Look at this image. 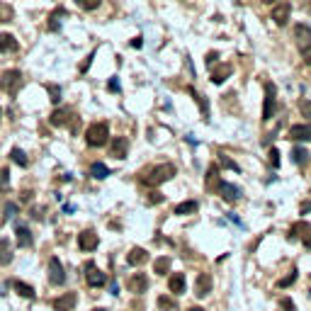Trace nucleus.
Returning <instances> with one entry per match:
<instances>
[{
	"label": "nucleus",
	"mask_w": 311,
	"mask_h": 311,
	"mask_svg": "<svg viewBox=\"0 0 311 311\" xmlns=\"http://www.w3.org/2000/svg\"><path fill=\"white\" fill-rule=\"evenodd\" d=\"M173 175H175V166H173V163H161V166L151 168V170L144 175V183L148 187H158L161 183L170 180Z\"/></svg>",
	"instance_id": "f257e3e1"
},
{
	"label": "nucleus",
	"mask_w": 311,
	"mask_h": 311,
	"mask_svg": "<svg viewBox=\"0 0 311 311\" xmlns=\"http://www.w3.org/2000/svg\"><path fill=\"white\" fill-rule=\"evenodd\" d=\"M107 136H110V126L105 124V122H95V124L88 126V131H85V141H88V146H93V148L105 146V144H107Z\"/></svg>",
	"instance_id": "f03ea898"
},
{
	"label": "nucleus",
	"mask_w": 311,
	"mask_h": 311,
	"mask_svg": "<svg viewBox=\"0 0 311 311\" xmlns=\"http://www.w3.org/2000/svg\"><path fill=\"white\" fill-rule=\"evenodd\" d=\"M0 85L7 90V95H15V93L22 88V73H20V71H15V68H12V71H5V73H2Z\"/></svg>",
	"instance_id": "7ed1b4c3"
},
{
	"label": "nucleus",
	"mask_w": 311,
	"mask_h": 311,
	"mask_svg": "<svg viewBox=\"0 0 311 311\" xmlns=\"http://www.w3.org/2000/svg\"><path fill=\"white\" fill-rule=\"evenodd\" d=\"M275 110H277V100H275V85H272V83H265V105H263V122L272 120V117H275Z\"/></svg>",
	"instance_id": "20e7f679"
},
{
	"label": "nucleus",
	"mask_w": 311,
	"mask_h": 311,
	"mask_svg": "<svg viewBox=\"0 0 311 311\" xmlns=\"http://www.w3.org/2000/svg\"><path fill=\"white\" fill-rule=\"evenodd\" d=\"M85 282H88V287H95L97 289V287H105L107 285V275L100 272L95 263H88L85 265Z\"/></svg>",
	"instance_id": "39448f33"
},
{
	"label": "nucleus",
	"mask_w": 311,
	"mask_h": 311,
	"mask_svg": "<svg viewBox=\"0 0 311 311\" xmlns=\"http://www.w3.org/2000/svg\"><path fill=\"white\" fill-rule=\"evenodd\" d=\"M49 282L51 285H63L66 282V270H63V265H61V260L54 255V258H49Z\"/></svg>",
	"instance_id": "423d86ee"
},
{
	"label": "nucleus",
	"mask_w": 311,
	"mask_h": 311,
	"mask_svg": "<svg viewBox=\"0 0 311 311\" xmlns=\"http://www.w3.org/2000/svg\"><path fill=\"white\" fill-rule=\"evenodd\" d=\"M97 243H100V239H97V234L93 229H85V231L78 234V246H80V250L90 253V250L97 248Z\"/></svg>",
	"instance_id": "0eeeda50"
},
{
	"label": "nucleus",
	"mask_w": 311,
	"mask_h": 311,
	"mask_svg": "<svg viewBox=\"0 0 311 311\" xmlns=\"http://www.w3.org/2000/svg\"><path fill=\"white\" fill-rule=\"evenodd\" d=\"M289 15H292V5H289L287 0H282V2H277V5L272 7V20H275V24H287V22H289Z\"/></svg>",
	"instance_id": "6e6552de"
},
{
	"label": "nucleus",
	"mask_w": 311,
	"mask_h": 311,
	"mask_svg": "<svg viewBox=\"0 0 311 311\" xmlns=\"http://www.w3.org/2000/svg\"><path fill=\"white\" fill-rule=\"evenodd\" d=\"M126 287H129V292H134V294H144V292L148 289V280H146L144 272H136V275H131V277L126 280Z\"/></svg>",
	"instance_id": "1a4fd4ad"
},
{
	"label": "nucleus",
	"mask_w": 311,
	"mask_h": 311,
	"mask_svg": "<svg viewBox=\"0 0 311 311\" xmlns=\"http://www.w3.org/2000/svg\"><path fill=\"white\" fill-rule=\"evenodd\" d=\"M75 302H78L75 292H66V294L56 297V299L51 302V307H54V311H71L75 307Z\"/></svg>",
	"instance_id": "9d476101"
},
{
	"label": "nucleus",
	"mask_w": 311,
	"mask_h": 311,
	"mask_svg": "<svg viewBox=\"0 0 311 311\" xmlns=\"http://www.w3.org/2000/svg\"><path fill=\"white\" fill-rule=\"evenodd\" d=\"M168 289L173 292V294H185L187 289V280L183 272H173L170 277H168Z\"/></svg>",
	"instance_id": "9b49d317"
},
{
	"label": "nucleus",
	"mask_w": 311,
	"mask_h": 311,
	"mask_svg": "<svg viewBox=\"0 0 311 311\" xmlns=\"http://www.w3.org/2000/svg\"><path fill=\"white\" fill-rule=\"evenodd\" d=\"M126 151H129V141H126L124 136H115V139L110 141V156H115V158H124Z\"/></svg>",
	"instance_id": "f8f14e48"
},
{
	"label": "nucleus",
	"mask_w": 311,
	"mask_h": 311,
	"mask_svg": "<svg viewBox=\"0 0 311 311\" xmlns=\"http://www.w3.org/2000/svg\"><path fill=\"white\" fill-rule=\"evenodd\" d=\"M294 39H297L299 49L311 47V27L309 24H297V27H294Z\"/></svg>",
	"instance_id": "ddd939ff"
},
{
	"label": "nucleus",
	"mask_w": 311,
	"mask_h": 311,
	"mask_svg": "<svg viewBox=\"0 0 311 311\" xmlns=\"http://www.w3.org/2000/svg\"><path fill=\"white\" fill-rule=\"evenodd\" d=\"M219 192H221V197L226 199V202H236V199H241V187L231 185V183H219Z\"/></svg>",
	"instance_id": "4468645a"
},
{
	"label": "nucleus",
	"mask_w": 311,
	"mask_h": 311,
	"mask_svg": "<svg viewBox=\"0 0 311 311\" xmlns=\"http://www.w3.org/2000/svg\"><path fill=\"white\" fill-rule=\"evenodd\" d=\"M289 139H294V141H311V124H294L289 129Z\"/></svg>",
	"instance_id": "2eb2a0df"
},
{
	"label": "nucleus",
	"mask_w": 311,
	"mask_h": 311,
	"mask_svg": "<svg viewBox=\"0 0 311 311\" xmlns=\"http://www.w3.org/2000/svg\"><path fill=\"white\" fill-rule=\"evenodd\" d=\"M15 239H17V246H20V248H29V246L34 243L32 231L24 229V226H17V229H15Z\"/></svg>",
	"instance_id": "dca6fc26"
},
{
	"label": "nucleus",
	"mask_w": 311,
	"mask_h": 311,
	"mask_svg": "<svg viewBox=\"0 0 311 311\" xmlns=\"http://www.w3.org/2000/svg\"><path fill=\"white\" fill-rule=\"evenodd\" d=\"M234 73V66L231 63H226V66H219V68H214L212 71V83H216V85H221L229 75Z\"/></svg>",
	"instance_id": "f3484780"
},
{
	"label": "nucleus",
	"mask_w": 311,
	"mask_h": 311,
	"mask_svg": "<svg viewBox=\"0 0 311 311\" xmlns=\"http://www.w3.org/2000/svg\"><path fill=\"white\" fill-rule=\"evenodd\" d=\"M209 292H212V277L204 272L197 277V297H207Z\"/></svg>",
	"instance_id": "a211bd4d"
},
{
	"label": "nucleus",
	"mask_w": 311,
	"mask_h": 311,
	"mask_svg": "<svg viewBox=\"0 0 311 311\" xmlns=\"http://www.w3.org/2000/svg\"><path fill=\"white\" fill-rule=\"evenodd\" d=\"M146 258H148V253H146L144 248H131V250H129V255H126V263L136 267V265L146 263Z\"/></svg>",
	"instance_id": "6ab92c4d"
},
{
	"label": "nucleus",
	"mask_w": 311,
	"mask_h": 311,
	"mask_svg": "<svg viewBox=\"0 0 311 311\" xmlns=\"http://www.w3.org/2000/svg\"><path fill=\"white\" fill-rule=\"evenodd\" d=\"M17 51V39L12 34H0V54H10Z\"/></svg>",
	"instance_id": "aec40b11"
},
{
	"label": "nucleus",
	"mask_w": 311,
	"mask_h": 311,
	"mask_svg": "<svg viewBox=\"0 0 311 311\" xmlns=\"http://www.w3.org/2000/svg\"><path fill=\"white\" fill-rule=\"evenodd\" d=\"M12 289H15L20 297H24V299H34V289H32V285H24L22 280H15V282H12Z\"/></svg>",
	"instance_id": "412c9836"
},
{
	"label": "nucleus",
	"mask_w": 311,
	"mask_h": 311,
	"mask_svg": "<svg viewBox=\"0 0 311 311\" xmlns=\"http://www.w3.org/2000/svg\"><path fill=\"white\" fill-rule=\"evenodd\" d=\"M71 117H73V112H71V110H56V112L49 117V122H51L54 126H61V124H66Z\"/></svg>",
	"instance_id": "4be33fe9"
},
{
	"label": "nucleus",
	"mask_w": 311,
	"mask_h": 311,
	"mask_svg": "<svg viewBox=\"0 0 311 311\" xmlns=\"http://www.w3.org/2000/svg\"><path fill=\"white\" fill-rule=\"evenodd\" d=\"M292 161H294L297 166H307V163H309V151L302 148V146H294V148H292Z\"/></svg>",
	"instance_id": "5701e85b"
},
{
	"label": "nucleus",
	"mask_w": 311,
	"mask_h": 311,
	"mask_svg": "<svg viewBox=\"0 0 311 311\" xmlns=\"http://www.w3.org/2000/svg\"><path fill=\"white\" fill-rule=\"evenodd\" d=\"M90 175H93V178H97V180H105V178L110 175V168H107L105 163L95 161V163L90 166Z\"/></svg>",
	"instance_id": "b1692460"
},
{
	"label": "nucleus",
	"mask_w": 311,
	"mask_h": 311,
	"mask_svg": "<svg viewBox=\"0 0 311 311\" xmlns=\"http://www.w3.org/2000/svg\"><path fill=\"white\" fill-rule=\"evenodd\" d=\"M63 15H66V10H63V7H56V10H54V15L49 17V24H47L51 32H59V29H61V22H59V17H63Z\"/></svg>",
	"instance_id": "393cba45"
},
{
	"label": "nucleus",
	"mask_w": 311,
	"mask_h": 311,
	"mask_svg": "<svg viewBox=\"0 0 311 311\" xmlns=\"http://www.w3.org/2000/svg\"><path fill=\"white\" fill-rule=\"evenodd\" d=\"M309 231H311V226L307 224V221H302V224H294V226H292V231H289V239H299V236L304 239Z\"/></svg>",
	"instance_id": "a878e982"
},
{
	"label": "nucleus",
	"mask_w": 311,
	"mask_h": 311,
	"mask_svg": "<svg viewBox=\"0 0 311 311\" xmlns=\"http://www.w3.org/2000/svg\"><path fill=\"white\" fill-rule=\"evenodd\" d=\"M12 260V253H10V243L7 239H0V265H7Z\"/></svg>",
	"instance_id": "bb28decb"
},
{
	"label": "nucleus",
	"mask_w": 311,
	"mask_h": 311,
	"mask_svg": "<svg viewBox=\"0 0 311 311\" xmlns=\"http://www.w3.org/2000/svg\"><path fill=\"white\" fill-rule=\"evenodd\" d=\"M187 93H190V95H192V97L197 100V105H199V110H202V115H204V120H209V105H207V100H204V97H199L194 88H187Z\"/></svg>",
	"instance_id": "cd10ccee"
},
{
	"label": "nucleus",
	"mask_w": 311,
	"mask_h": 311,
	"mask_svg": "<svg viewBox=\"0 0 311 311\" xmlns=\"http://www.w3.org/2000/svg\"><path fill=\"white\" fill-rule=\"evenodd\" d=\"M168 270H170V258L163 255V258H158V260L153 263V272H156V275H166Z\"/></svg>",
	"instance_id": "c85d7f7f"
},
{
	"label": "nucleus",
	"mask_w": 311,
	"mask_h": 311,
	"mask_svg": "<svg viewBox=\"0 0 311 311\" xmlns=\"http://www.w3.org/2000/svg\"><path fill=\"white\" fill-rule=\"evenodd\" d=\"M197 207H199V204L190 199V202H183V204H178V207H175V214H178V216H185V214H192V212H197Z\"/></svg>",
	"instance_id": "c756f323"
},
{
	"label": "nucleus",
	"mask_w": 311,
	"mask_h": 311,
	"mask_svg": "<svg viewBox=\"0 0 311 311\" xmlns=\"http://www.w3.org/2000/svg\"><path fill=\"white\" fill-rule=\"evenodd\" d=\"M10 158H12V161H15V163H17L20 168H27V163H29L22 148H12V151H10Z\"/></svg>",
	"instance_id": "7c9ffc66"
},
{
	"label": "nucleus",
	"mask_w": 311,
	"mask_h": 311,
	"mask_svg": "<svg viewBox=\"0 0 311 311\" xmlns=\"http://www.w3.org/2000/svg\"><path fill=\"white\" fill-rule=\"evenodd\" d=\"M158 307L163 311H178V302H175L173 297H166V294H163V297H158Z\"/></svg>",
	"instance_id": "2f4dec72"
},
{
	"label": "nucleus",
	"mask_w": 311,
	"mask_h": 311,
	"mask_svg": "<svg viewBox=\"0 0 311 311\" xmlns=\"http://www.w3.org/2000/svg\"><path fill=\"white\" fill-rule=\"evenodd\" d=\"M207 187H209V190H216V187H219V173H216L214 166L207 170Z\"/></svg>",
	"instance_id": "473e14b6"
},
{
	"label": "nucleus",
	"mask_w": 311,
	"mask_h": 311,
	"mask_svg": "<svg viewBox=\"0 0 311 311\" xmlns=\"http://www.w3.org/2000/svg\"><path fill=\"white\" fill-rule=\"evenodd\" d=\"M15 17V10L7 2H0V22H10Z\"/></svg>",
	"instance_id": "72a5a7b5"
},
{
	"label": "nucleus",
	"mask_w": 311,
	"mask_h": 311,
	"mask_svg": "<svg viewBox=\"0 0 311 311\" xmlns=\"http://www.w3.org/2000/svg\"><path fill=\"white\" fill-rule=\"evenodd\" d=\"M47 90H49V95H51V102L59 105V102H61V88H59V85H47Z\"/></svg>",
	"instance_id": "f704fd0d"
},
{
	"label": "nucleus",
	"mask_w": 311,
	"mask_h": 311,
	"mask_svg": "<svg viewBox=\"0 0 311 311\" xmlns=\"http://www.w3.org/2000/svg\"><path fill=\"white\" fill-rule=\"evenodd\" d=\"M10 187V168H0V190Z\"/></svg>",
	"instance_id": "c9c22d12"
},
{
	"label": "nucleus",
	"mask_w": 311,
	"mask_h": 311,
	"mask_svg": "<svg viewBox=\"0 0 311 311\" xmlns=\"http://www.w3.org/2000/svg\"><path fill=\"white\" fill-rule=\"evenodd\" d=\"M299 112H302V117H307L311 122V100H302L299 102Z\"/></svg>",
	"instance_id": "e433bc0d"
},
{
	"label": "nucleus",
	"mask_w": 311,
	"mask_h": 311,
	"mask_svg": "<svg viewBox=\"0 0 311 311\" xmlns=\"http://www.w3.org/2000/svg\"><path fill=\"white\" fill-rule=\"evenodd\" d=\"M219 161H221V166H224V168H229V170H234V173H239V170H241V168H239V163H234L229 156H221Z\"/></svg>",
	"instance_id": "4c0bfd02"
},
{
	"label": "nucleus",
	"mask_w": 311,
	"mask_h": 311,
	"mask_svg": "<svg viewBox=\"0 0 311 311\" xmlns=\"http://www.w3.org/2000/svg\"><path fill=\"white\" fill-rule=\"evenodd\" d=\"M75 2H78L83 10H95V7H100L102 0H75Z\"/></svg>",
	"instance_id": "58836bf2"
},
{
	"label": "nucleus",
	"mask_w": 311,
	"mask_h": 311,
	"mask_svg": "<svg viewBox=\"0 0 311 311\" xmlns=\"http://www.w3.org/2000/svg\"><path fill=\"white\" fill-rule=\"evenodd\" d=\"M280 311H297L294 309V302H292L289 297H285V299L280 302Z\"/></svg>",
	"instance_id": "ea45409f"
},
{
	"label": "nucleus",
	"mask_w": 311,
	"mask_h": 311,
	"mask_svg": "<svg viewBox=\"0 0 311 311\" xmlns=\"http://www.w3.org/2000/svg\"><path fill=\"white\" fill-rule=\"evenodd\" d=\"M270 166H272V168L280 166V151H277V148H270Z\"/></svg>",
	"instance_id": "a19ab883"
},
{
	"label": "nucleus",
	"mask_w": 311,
	"mask_h": 311,
	"mask_svg": "<svg viewBox=\"0 0 311 311\" xmlns=\"http://www.w3.org/2000/svg\"><path fill=\"white\" fill-rule=\"evenodd\" d=\"M158 202H163V194H161V192H151V194L146 197V204H158Z\"/></svg>",
	"instance_id": "79ce46f5"
},
{
	"label": "nucleus",
	"mask_w": 311,
	"mask_h": 311,
	"mask_svg": "<svg viewBox=\"0 0 311 311\" xmlns=\"http://www.w3.org/2000/svg\"><path fill=\"white\" fill-rule=\"evenodd\" d=\"M294 280H297V270H292V272H289V275H287L285 280H280V287H289V285H292Z\"/></svg>",
	"instance_id": "37998d69"
},
{
	"label": "nucleus",
	"mask_w": 311,
	"mask_h": 311,
	"mask_svg": "<svg viewBox=\"0 0 311 311\" xmlns=\"http://www.w3.org/2000/svg\"><path fill=\"white\" fill-rule=\"evenodd\" d=\"M17 214V204H5V219H12Z\"/></svg>",
	"instance_id": "c03bdc74"
},
{
	"label": "nucleus",
	"mask_w": 311,
	"mask_h": 311,
	"mask_svg": "<svg viewBox=\"0 0 311 311\" xmlns=\"http://www.w3.org/2000/svg\"><path fill=\"white\" fill-rule=\"evenodd\" d=\"M302 59H304V63H307V66H311V47L302 49Z\"/></svg>",
	"instance_id": "a18cd8bd"
},
{
	"label": "nucleus",
	"mask_w": 311,
	"mask_h": 311,
	"mask_svg": "<svg viewBox=\"0 0 311 311\" xmlns=\"http://www.w3.org/2000/svg\"><path fill=\"white\" fill-rule=\"evenodd\" d=\"M216 59H219V54H216V51H209V54H207V63H209V66H214Z\"/></svg>",
	"instance_id": "49530a36"
},
{
	"label": "nucleus",
	"mask_w": 311,
	"mask_h": 311,
	"mask_svg": "<svg viewBox=\"0 0 311 311\" xmlns=\"http://www.w3.org/2000/svg\"><path fill=\"white\" fill-rule=\"evenodd\" d=\"M110 90H112V93H117V90H120V80H117V78H112V80H110Z\"/></svg>",
	"instance_id": "de8ad7c7"
},
{
	"label": "nucleus",
	"mask_w": 311,
	"mask_h": 311,
	"mask_svg": "<svg viewBox=\"0 0 311 311\" xmlns=\"http://www.w3.org/2000/svg\"><path fill=\"white\" fill-rule=\"evenodd\" d=\"M302 241H304V246H307V248L311 250V231L307 234V236H304V239H302Z\"/></svg>",
	"instance_id": "09e8293b"
},
{
	"label": "nucleus",
	"mask_w": 311,
	"mask_h": 311,
	"mask_svg": "<svg viewBox=\"0 0 311 311\" xmlns=\"http://www.w3.org/2000/svg\"><path fill=\"white\" fill-rule=\"evenodd\" d=\"M311 212V202H304V204H302V214H309Z\"/></svg>",
	"instance_id": "8fccbe9b"
},
{
	"label": "nucleus",
	"mask_w": 311,
	"mask_h": 311,
	"mask_svg": "<svg viewBox=\"0 0 311 311\" xmlns=\"http://www.w3.org/2000/svg\"><path fill=\"white\" fill-rule=\"evenodd\" d=\"M131 47H134V49H139V47H141V37H136V39L131 42Z\"/></svg>",
	"instance_id": "3c124183"
},
{
	"label": "nucleus",
	"mask_w": 311,
	"mask_h": 311,
	"mask_svg": "<svg viewBox=\"0 0 311 311\" xmlns=\"http://www.w3.org/2000/svg\"><path fill=\"white\" fill-rule=\"evenodd\" d=\"M32 199V192H22V202H29Z\"/></svg>",
	"instance_id": "603ef678"
},
{
	"label": "nucleus",
	"mask_w": 311,
	"mask_h": 311,
	"mask_svg": "<svg viewBox=\"0 0 311 311\" xmlns=\"http://www.w3.org/2000/svg\"><path fill=\"white\" fill-rule=\"evenodd\" d=\"M263 5H275V2H282V0H260Z\"/></svg>",
	"instance_id": "864d4df0"
},
{
	"label": "nucleus",
	"mask_w": 311,
	"mask_h": 311,
	"mask_svg": "<svg viewBox=\"0 0 311 311\" xmlns=\"http://www.w3.org/2000/svg\"><path fill=\"white\" fill-rule=\"evenodd\" d=\"M187 311H204V309H199V307H192V309H187Z\"/></svg>",
	"instance_id": "5fc2aeb1"
},
{
	"label": "nucleus",
	"mask_w": 311,
	"mask_h": 311,
	"mask_svg": "<svg viewBox=\"0 0 311 311\" xmlns=\"http://www.w3.org/2000/svg\"><path fill=\"white\" fill-rule=\"evenodd\" d=\"M95 311H107V309H95Z\"/></svg>",
	"instance_id": "6e6d98bb"
},
{
	"label": "nucleus",
	"mask_w": 311,
	"mask_h": 311,
	"mask_svg": "<svg viewBox=\"0 0 311 311\" xmlns=\"http://www.w3.org/2000/svg\"><path fill=\"white\" fill-rule=\"evenodd\" d=\"M309 10H311V2H309Z\"/></svg>",
	"instance_id": "4d7b16f0"
}]
</instances>
